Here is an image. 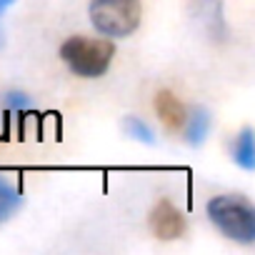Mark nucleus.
I'll return each instance as SVG.
<instances>
[{"label":"nucleus","mask_w":255,"mask_h":255,"mask_svg":"<svg viewBox=\"0 0 255 255\" xmlns=\"http://www.w3.org/2000/svg\"><path fill=\"white\" fill-rule=\"evenodd\" d=\"M205 213L225 238L243 245L255 243V208L243 195H215L208 200Z\"/></svg>","instance_id":"nucleus-1"},{"label":"nucleus","mask_w":255,"mask_h":255,"mask_svg":"<svg viewBox=\"0 0 255 255\" xmlns=\"http://www.w3.org/2000/svg\"><path fill=\"white\" fill-rule=\"evenodd\" d=\"M60 58L68 65V70L78 78H100L108 73L113 58H115V45L110 38H83L73 35L60 45Z\"/></svg>","instance_id":"nucleus-2"},{"label":"nucleus","mask_w":255,"mask_h":255,"mask_svg":"<svg viewBox=\"0 0 255 255\" xmlns=\"http://www.w3.org/2000/svg\"><path fill=\"white\" fill-rule=\"evenodd\" d=\"M93 28L105 38H128L140 25V0H90L88 8Z\"/></svg>","instance_id":"nucleus-3"},{"label":"nucleus","mask_w":255,"mask_h":255,"mask_svg":"<svg viewBox=\"0 0 255 255\" xmlns=\"http://www.w3.org/2000/svg\"><path fill=\"white\" fill-rule=\"evenodd\" d=\"M150 228L160 240H175L185 233L188 223L180 208H175L170 200H160L150 213Z\"/></svg>","instance_id":"nucleus-4"},{"label":"nucleus","mask_w":255,"mask_h":255,"mask_svg":"<svg viewBox=\"0 0 255 255\" xmlns=\"http://www.w3.org/2000/svg\"><path fill=\"white\" fill-rule=\"evenodd\" d=\"M183 130H185V143L193 148H200L210 130H213V115L208 108H190L185 110V120H183Z\"/></svg>","instance_id":"nucleus-5"},{"label":"nucleus","mask_w":255,"mask_h":255,"mask_svg":"<svg viewBox=\"0 0 255 255\" xmlns=\"http://www.w3.org/2000/svg\"><path fill=\"white\" fill-rule=\"evenodd\" d=\"M155 113H158V118L170 128V130H178V128H183L185 105H183L170 90H160V93L155 95Z\"/></svg>","instance_id":"nucleus-6"},{"label":"nucleus","mask_w":255,"mask_h":255,"mask_svg":"<svg viewBox=\"0 0 255 255\" xmlns=\"http://www.w3.org/2000/svg\"><path fill=\"white\" fill-rule=\"evenodd\" d=\"M233 160L245 173L255 170V138H253L250 128H243V130L238 133V138L233 143Z\"/></svg>","instance_id":"nucleus-7"},{"label":"nucleus","mask_w":255,"mask_h":255,"mask_svg":"<svg viewBox=\"0 0 255 255\" xmlns=\"http://www.w3.org/2000/svg\"><path fill=\"white\" fill-rule=\"evenodd\" d=\"M20 205H23V193L5 175H0V223L10 220Z\"/></svg>","instance_id":"nucleus-8"},{"label":"nucleus","mask_w":255,"mask_h":255,"mask_svg":"<svg viewBox=\"0 0 255 255\" xmlns=\"http://www.w3.org/2000/svg\"><path fill=\"white\" fill-rule=\"evenodd\" d=\"M123 133L130 138V140H135V143L155 145V133H153V128H150L143 118H138V115H128V118L123 120Z\"/></svg>","instance_id":"nucleus-9"},{"label":"nucleus","mask_w":255,"mask_h":255,"mask_svg":"<svg viewBox=\"0 0 255 255\" xmlns=\"http://www.w3.org/2000/svg\"><path fill=\"white\" fill-rule=\"evenodd\" d=\"M3 103H5V108L13 110V113H25V110H30V105H33L30 98H28L25 93H20V90H10V93H5Z\"/></svg>","instance_id":"nucleus-10"},{"label":"nucleus","mask_w":255,"mask_h":255,"mask_svg":"<svg viewBox=\"0 0 255 255\" xmlns=\"http://www.w3.org/2000/svg\"><path fill=\"white\" fill-rule=\"evenodd\" d=\"M13 3H15V0H0V10L8 8V5H13Z\"/></svg>","instance_id":"nucleus-11"}]
</instances>
